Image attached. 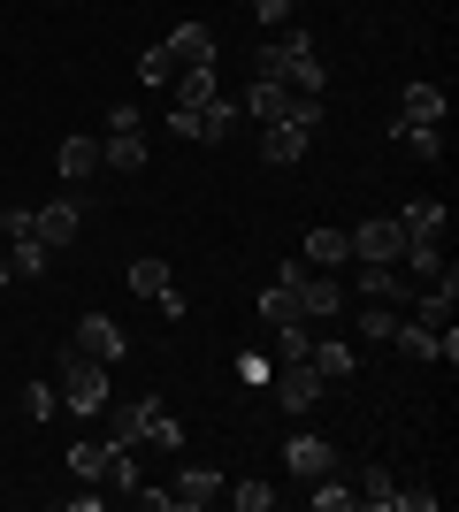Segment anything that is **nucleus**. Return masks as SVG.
Masks as SVG:
<instances>
[{"label":"nucleus","mask_w":459,"mask_h":512,"mask_svg":"<svg viewBox=\"0 0 459 512\" xmlns=\"http://www.w3.org/2000/svg\"><path fill=\"white\" fill-rule=\"evenodd\" d=\"M31 237H39L46 253L69 245V237H77V199H46V207H31Z\"/></svg>","instance_id":"9"},{"label":"nucleus","mask_w":459,"mask_h":512,"mask_svg":"<svg viewBox=\"0 0 459 512\" xmlns=\"http://www.w3.org/2000/svg\"><path fill=\"white\" fill-rule=\"evenodd\" d=\"M146 444H161V451H176V444H184V428H176V413H161V421L146 428Z\"/></svg>","instance_id":"37"},{"label":"nucleus","mask_w":459,"mask_h":512,"mask_svg":"<svg viewBox=\"0 0 459 512\" xmlns=\"http://www.w3.org/2000/svg\"><path fill=\"white\" fill-rule=\"evenodd\" d=\"M268 390H276V406H284V413H306L314 398H322V375H314V360H276Z\"/></svg>","instance_id":"5"},{"label":"nucleus","mask_w":459,"mask_h":512,"mask_svg":"<svg viewBox=\"0 0 459 512\" xmlns=\"http://www.w3.org/2000/svg\"><path fill=\"white\" fill-rule=\"evenodd\" d=\"M69 474H77V482H100V474H108V444H69Z\"/></svg>","instance_id":"30"},{"label":"nucleus","mask_w":459,"mask_h":512,"mask_svg":"<svg viewBox=\"0 0 459 512\" xmlns=\"http://www.w3.org/2000/svg\"><path fill=\"white\" fill-rule=\"evenodd\" d=\"M360 299L414 306V276H406V268H375V260H360Z\"/></svg>","instance_id":"8"},{"label":"nucleus","mask_w":459,"mask_h":512,"mask_svg":"<svg viewBox=\"0 0 459 512\" xmlns=\"http://www.w3.org/2000/svg\"><path fill=\"white\" fill-rule=\"evenodd\" d=\"M238 115H245V107L215 92L207 107H176V115H169V130H176V138H192V146H222V138L238 130Z\"/></svg>","instance_id":"1"},{"label":"nucleus","mask_w":459,"mask_h":512,"mask_svg":"<svg viewBox=\"0 0 459 512\" xmlns=\"http://www.w3.org/2000/svg\"><path fill=\"white\" fill-rule=\"evenodd\" d=\"M62 406L77 413V421H92V413L108 406V367L85 360V352H69V367H62Z\"/></svg>","instance_id":"2"},{"label":"nucleus","mask_w":459,"mask_h":512,"mask_svg":"<svg viewBox=\"0 0 459 512\" xmlns=\"http://www.w3.org/2000/svg\"><path fill=\"white\" fill-rule=\"evenodd\" d=\"M100 413H108V444H138V436L169 413V398H153V390H146V398H131V406H100Z\"/></svg>","instance_id":"6"},{"label":"nucleus","mask_w":459,"mask_h":512,"mask_svg":"<svg viewBox=\"0 0 459 512\" xmlns=\"http://www.w3.org/2000/svg\"><path fill=\"white\" fill-rule=\"evenodd\" d=\"M291 8H299V0H253V16H261V23H276V31L291 23Z\"/></svg>","instance_id":"39"},{"label":"nucleus","mask_w":459,"mask_h":512,"mask_svg":"<svg viewBox=\"0 0 459 512\" xmlns=\"http://www.w3.org/2000/svg\"><path fill=\"white\" fill-rule=\"evenodd\" d=\"M54 406H62V390H54V383H23V413H31V421H46Z\"/></svg>","instance_id":"36"},{"label":"nucleus","mask_w":459,"mask_h":512,"mask_svg":"<svg viewBox=\"0 0 459 512\" xmlns=\"http://www.w3.org/2000/svg\"><path fill=\"white\" fill-rule=\"evenodd\" d=\"M284 467L299 474V482H314V474H329V467H337V451H329V436H306V428H299V436L284 444Z\"/></svg>","instance_id":"10"},{"label":"nucleus","mask_w":459,"mask_h":512,"mask_svg":"<svg viewBox=\"0 0 459 512\" xmlns=\"http://www.w3.org/2000/svg\"><path fill=\"white\" fill-rule=\"evenodd\" d=\"M169 85H176V107H207V100H215V62H192V69H176V77H169Z\"/></svg>","instance_id":"17"},{"label":"nucleus","mask_w":459,"mask_h":512,"mask_svg":"<svg viewBox=\"0 0 459 512\" xmlns=\"http://www.w3.org/2000/svg\"><path fill=\"white\" fill-rule=\"evenodd\" d=\"M398 268H406L414 283H437V276H444V245H406V253H398Z\"/></svg>","instance_id":"26"},{"label":"nucleus","mask_w":459,"mask_h":512,"mask_svg":"<svg viewBox=\"0 0 459 512\" xmlns=\"http://www.w3.org/2000/svg\"><path fill=\"white\" fill-rule=\"evenodd\" d=\"M77 352L100 360V367H115L123 352H131V337H123V321H115V314H77Z\"/></svg>","instance_id":"4"},{"label":"nucleus","mask_w":459,"mask_h":512,"mask_svg":"<svg viewBox=\"0 0 459 512\" xmlns=\"http://www.w3.org/2000/svg\"><path fill=\"white\" fill-rule=\"evenodd\" d=\"M222 497H230L238 512H268V505H276V490H268V482H222Z\"/></svg>","instance_id":"31"},{"label":"nucleus","mask_w":459,"mask_h":512,"mask_svg":"<svg viewBox=\"0 0 459 512\" xmlns=\"http://www.w3.org/2000/svg\"><path fill=\"white\" fill-rule=\"evenodd\" d=\"M398 230H406V245H444V230H452V207H444V199H414V207L398 214Z\"/></svg>","instance_id":"7"},{"label":"nucleus","mask_w":459,"mask_h":512,"mask_svg":"<svg viewBox=\"0 0 459 512\" xmlns=\"http://www.w3.org/2000/svg\"><path fill=\"white\" fill-rule=\"evenodd\" d=\"M54 161H62L69 184H85V176L100 169V138H62V153H54Z\"/></svg>","instance_id":"21"},{"label":"nucleus","mask_w":459,"mask_h":512,"mask_svg":"<svg viewBox=\"0 0 459 512\" xmlns=\"http://www.w3.org/2000/svg\"><path fill=\"white\" fill-rule=\"evenodd\" d=\"M306 360H314V375H322V383H345L352 367H360V352H352L345 337H314V344H306Z\"/></svg>","instance_id":"12"},{"label":"nucleus","mask_w":459,"mask_h":512,"mask_svg":"<svg viewBox=\"0 0 459 512\" xmlns=\"http://www.w3.org/2000/svg\"><path fill=\"white\" fill-rule=\"evenodd\" d=\"M306 505H314V512H352V505H360V490H345V482H337V467H329V474H314Z\"/></svg>","instance_id":"22"},{"label":"nucleus","mask_w":459,"mask_h":512,"mask_svg":"<svg viewBox=\"0 0 459 512\" xmlns=\"http://www.w3.org/2000/svg\"><path fill=\"white\" fill-rule=\"evenodd\" d=\"M398 123H444V85H406Z\"/></svg>","instance_id":"20"},{"label":"nucleus","mask_w":459,"mask_h":512,"mask_svg":"<svg viewBox=\"0 0 459 512\" xmlns=\"http://www.w3.org/2000/svg\"><path fill=\"white\" fill-rule=\"evenodd\" d=\"M100 482H115L123 497H138V444H108V474Z\"/></svg>","instance_id":"25"},{"label":"nucleus","mask_w":459,"mask_h":512,"mask_svg":"<svg viewBox=\"0 0 459 512\" xmlns=\"http://www.w3.org/2000/svg\"><path fill=\"white\" fill-rule=\"evenodd\" d=\"M169 497H176V512H207V505L222 497V474H215V467H184Z\"/></svg>","instance_id":"11"},{"label":"nucleus","mask_w":459,"mask_h":512,"mask_svg":"<svg viewBox=\"0 0 459 512\" xmlns=\"http://www.w3.org/2000/svg\"><path fill=\"white\" fill-rule=\"evenodd\" d=\"M261 161H276V169L306 161V130L299 123H261Z\"/></svg>","instance_id":"15"},{"label":"nucleus","mask_w":459,"mask_h":512,"mask_svg":"<svg viewBox=\"0 0 459 512\" xmlns=\"http://www.w3.org/2000/svg\"><path fill=\"white\" fill-rule=\"evenodd\" d=\"M100 169H146V138L138 130H108L100 138Z\"/></svg>","instance_id":"19"},{"label":"nucleus","mask_w":459,"mask_h":512,"mask_svg":"<svg viewBox=\"0 0 459 512\" xmlns=\"http://www.w3.org/2000/svg\"><path fill=\"white\" fill-rule=\"evenodd\" d=\"M8 276H16V268H8V253H0V283H8Z\"/></svg>","instance_id":"40"},{"label":"nucleus","mask_w":459,"mask_h":512,"mask_svg":"<svg viewBox=\"0 0 459 512\" xmlns=\"http://www.w3.org/2000/svg\"><path fill=\"white\" fill-rule=\"evenodd\" d=\"M169 291V260H131V299H161Z\"/></svg>","instance_id":"27"},{"label":"nucleus","mask_w":459,"mask_h":512,"mask_svg":"<svg viewBox=\"0 0 459 512\" xmlns=\"http://www.w3.org/2000/svg\"><path fill=\"white\" fill-rule=\"evenodd\" d=\"M176 54V69H192V62H215V31H207V23H176L169 39H161Z\"/></svg>","instance_id":"14"},{"label":"nucleus","mask_w":459,"mask_h":512,"mask_svg":"<svg viewBox=\"0 0 459 512\" xmlns=\"http://www.w3.org/2000/svg\"><path fill=\"white\" fill-rule=\"evenodd\" d=\"M437 505H444L437 490H398V505H391V512H437Z\"/></svg>","instance_id":"38"},{"label":"nucleus","mask_w":459,"mask_h":512,"mask_svg":"<svg viewBox=\"0 0 459 512\" xmlns=\"http://www.w3.org/2000/svg\"><path fill=\"white\" fill-rule=\"evenodd\" d=\"M391 344H398V352H406V360H437V329H429V321H406V314H398Z\"/></svg>","instance_id":"23"},{"label":"nucleus","mask_w":459,"mask_h":512,"mask_svg":"<svg viewBox=\"0 0 459 512\" xmlns=\"http://www.w3.org/2000/svg\"><path fill=\"white\" fill-rule=\"evenodd\" d=\"M352 260H375V268H398V253H406V230H398V214H368L360 230H345Z\"/></svg>","instance_id":"3"},{"label":"nucleus","mask_w":459,"mask_h":512,"mask_svg":"<svg viewBox=\"0 0 459 512\" xmlns=\"http://www.w3.org/2000/svg\"><path fill=\"white\" fill-rule=\"evenodd\" d=\"M360 505H368V512H391L398 505V482L383 467H368V474H360Z\"/></svg>","instance_id":"29"},{"label":"nucleus","mask_w":459,"mask_h":512,"mask_svg":"<svg viewBox=\"0 0 459 512\" xmlns=\"http://www.w3.org/2000/svg\"><path fill=\"white\" fill-rule=\"evenodd\" d=\"M299 260H306V268H345V260H352V245H345V230H329V222H322V230H306Z\"/></svg>","instance_id":"16"},{"label":"nucleus","mask_w":459,"mask_h":512,"mask_svg":"<svg viewBox=\"0 0 459 512\" xmlns=\"http://www.w3.org/2000/svg\"><path fill=\"white\" fill-rule=\"evenodd\" d=\"M306 344H314L306 321H276V360H306Z\"/></svg>","instance_id":"33"},{"label":"nucleus","mask_w":459,"mask_h":512,"mask_svg":"<svg viewBox=\"0 0 459 512\" xmlns=\"http://www.w3.org/2000/svg\"><path fill=\"white\" fill-rule=\"evenodd\" d=\"M383 130H391L414 161H444V130H437V123H383Z\"/></svg>","instance_id":"18"},{"label":"nucleus","mask_w":459,"mask_h":512,"mask_svg":"<svg viewBox=\"0 0 459 512\" xmlns=\"http://www.w3.org/2000/svg\"><path fill=\"white\" fill-rule=\"evenodd\" d=\"M391 329H398V306H383V299L360 306V337L368 344H391Z\"/></svg>","instance_id":"28"},{"label":"nucleus","mask_w":459,"mask_h":512,"mask_svg":"<svg viewBox=\"0 0 459 512\" xmlns=\"http://www.w3.org/2000/svg\"><path fill=\"white\" fill-rule=\"evenodd\" d=\"M261 321L276 329V321H306V314H299V299H291L284 283H268V291H261Z\"/></svg>","instance_id":"32"},{"label":"nucleus","mask_w":459,"mask_h":512,"mask_svg":"<svg viewBox=\"0 0 459 512\" xmlns=\"http://www.w3.org/2000/svg\"><path fill=\"white\" fill-rule=\"evenodd\" d=\"M8 268H16V276H23V283H39V276H46V268H54V253H46L39 237H16V245H8Z\"/></svg>","instance_id":"24"},{"label":"nucleus","mask_w":459,"mask_h":512,"mask_svg":"<svg viewBox=\"0 0 459 512\" xmlns=\"http://www.w3.org/2000/svg\"><path fill=\"white\" fill-rule=\"evenodd\" d=\"M245 115H253V123H284L291 115V85H276V77H253V92H245Z\"/></svg>","instance_id":"13"},{"label":"nucleus","mask_w":459,"mask_h":512,"mask_svg":"<svg viewBox=\"0 0 459 512\" xmlns=\"http://www.w3.org/2000/svg\"><path fill=\"white\" fill-rule=\"evenodd\" d=\"M138 77H146V85H169V77H176V54H169V46L138 54Z\"/></svg>","instance_id":"35"},{"label":"nucleus","mask_w":459,"mask_h":512,"mask_svg":"<svg viewBox=\"0 0 459 512\" xmlns=\"http://www.w3.org/2000/svg\"><path fill=\"white\" fill-rule=\"evenodd\" d=\"M268 375H276V360H268V352H238V383H245V390H268Z\"/></svg>","instance_id":"34"}]
</instances>
